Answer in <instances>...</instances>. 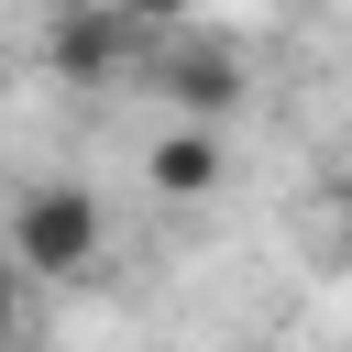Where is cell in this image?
I'll use <instances>...</instances> for the list:
<instances>
[{
	"instance_id": "6da1fadb",
	"label": "cell",
	"mask_w": 352,
	"mask_h": 352,
	"mask_svg": "<svg viewBox=\"0 0 352 352\" xmlns=\"http://www.w3.org/2000/svg\"><path fill=\"white\" fill-rule=\"evenodd\" d=\"M0 264H22L33 286H88V275L110 264V209H99L77 176H33V187L11 198Z\"/></svg>"
},
{
	"instance_id": "7a4b0ae2",
	"label": "cell",
	"mask_w": 352,
	"mask_h": 352,
	"mask_svg": "<svg viewBox=\"0 0 352 352\" xmlns=\"http://www.w3.org/2000/svg\"><path fill=\"white\" fill-rule=\"evenodd\" d=\"M44 55H55V77H77V88H88V77H121V66H132V22L99 11V0H66L55 33H44Z\"/></svg>"
},
{
	"instance_id": "3957f363",
	"label": "cell",
	"mask_w": 352,
	"mask_h": 352,
	"mask_svg": "<svg viewBox=\"0 0 352 352\" xmlns=\"http://www.w3.org/2000/svg\"><path fill=\"white\" fill-rule=\"evenodd\" d=\"M154 88H165V99L209 132V121L242 99V66H231V44H165V55H154Z\"/></svg>"
},
{
	"instance_id": "277c9868",
	"label": "cell",
	"mask_w": 352,
	"mask_h": 352,
	"mask_svg": "<svg viewBox=\"0 0 352 352\" xmlns=\"http://www.w3.org/2000/svg\"><path fill=\"white\" fill-rule=\"evenodd\" d=\"M143 176L165 187V198H209L220 187V132H198V121H176L154 154H143Z\"/></svg>"
},
{
	"instance_id": "5b68a950",
	"label": "cell",
	"mask_w": 352,
	"mask_h": 352,
	"mask_svg": "<svg viewBox=\"0 0 352 352\" xmlns=\"http://www.w3.org/2000/svg\"><path fill=\"white\" fill-rule=\"evenodd\" d=\"M33 341H44V319H33V275L0 264V352H33Z\"/></svg>"
},
{
	"instance_id": "8992f818",
	"label": "cell",
	"mask_w": 352,
	"mask_h": 352,
	"mask_svg": "<svg viewBox=\"0 0 352 352\" xmlns=\"http://www.w3.org/2000/svg\"><path fill=\"white\" fill-rule=\"evenodd\" d=\"M99 11H121L132 33H143V22H187V0H99Z\"/></svg>"
},
{
	"instance_id": "52a82bcc",
	"label": "cell",
	"mask_w": 352,
	"mask_h": 352,
	"mask_svg": "<svg viewBox=\"0 0 352 352\" xmlns=\"http://www.w3.org/2000/svg\"><path fill=\"white\" fill-rule=\"evenodd\" d=\"M0 88H11V66H0Z\"/></svg>"
}]
</instances>
